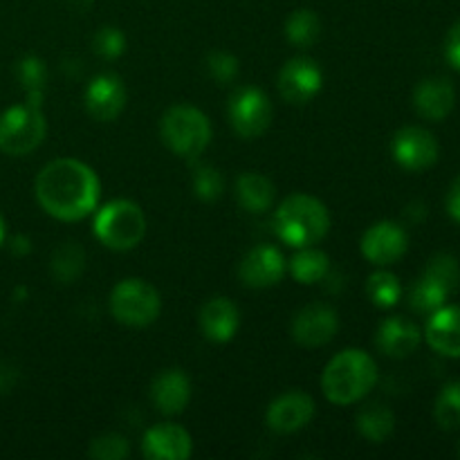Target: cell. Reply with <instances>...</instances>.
I'll use <instances>...</instances> for the list:
<instances>
[{
    "instance_id": "ab89813d",
    "label": "cell",
    "mask_w": 460,
    "mask_h": 460,
    "mask_svg": "<svg viewBox=\"0 0 460 460\" xmlns=\"http://www.w3.org/2000/svg\"><path fill=\"white\" fill-rule=\"evenodd\" d=\"M458 456H460V445H458Z\"/></svg>"
},
{
    "instance_id": "83f0119b",
    "label": "cell",
    "mask_w": 460,
    "mask_h": 460,
    "mask_svg": "<svg viewBox=\"0 0 460 460\" xmlns=\"http://www.w3.org/2000/svg\"><path fill=\"white\" fill-rule=\"evenodd\" d=\"M447 290L443 286L429 279L427 274H422L416 283L411 286V295H409V304L416 313L420 314H431L438 308H443L445 301H447Z\"/></svg>"
},
{
    "instance_id": "f35d334b",
    "label": "cell",
    "mask_w": 460,
    "mask_h": 460,
    "mask_svg": "<svg viewBox=\"0 0 460 460\" xmlns=\"http://www.w3.org/2000/svg\"><path fill=\"white\" fill-rule=\"evenodd\" d=\"M3 241H4V220L3 216H0V245H3Z\"/></svg>"
},
{
    "instance_id": "44dd1931",
    "label": "cell",
    "mask_w": 460,
    "mask_h": 460,
    "mask_svg": "<svg viewBox=\"0 0 460 460\" xmlns=\"http://www.w3.org/2000/svg\"><path fill=\"white\" fill-rule=\"evenodd\" d=\"M427 344L445 358H460V305H443L429 314Z\"/></svg>"
},
{
    "instance_id": "7402d4cb",
    "label": "cell",
    "mask_w": 460,
    "mask_h": 460,
    "mask_svg": "<svg viewBox=\"0 0 460 460\" xmlns=\"http://www.w3.org/2000/svg\"><path fill=\"white\" fill-rule=\"evenodd\" d=\"M236 200L247 214H265L268 209H272L274 202L272 180L256 173V171H247V173L238 175Z\"/></svg>"
},
{
    "instance_id": "ffe728a7",
    "label": "cell",
    "mask_w": 460,
    "mask_h": 460,
    "mask_svg": "<svg viewBox=\"0 0 460 460\" xmlns=\"http://www.w3.org/2000/svg\"><path fill=\"white\" fill-rule=\"evenodd\" d=\"M420 331L407 317H389L380 323L376 332V346L386 358H409L420 346Z\"/></svg>"
},
{
    "instance_id": "74e56055",
    "label": "cell",
    "mask_w": 460,
    "mask_h": 460,
    "mask_svg": "<svg viewBox=\"0 0 460 460\" xmlns=\"http://www.w3.org/2000/svg\"><path fill=\"white\" fill-rule=\"evenodd\" d=\"M12 252H13V254H18V256L30 254V252H31L30 238H27V236H16V238H13V241H12Z\"/></svg>"
},
{
    "instance_id": "7a4b0ae2",
    "label": "cell",
    "mask_w": 460,
    "mask_h": 460,
    "mask_svg": "<svg viewBox=\"0 0 460 460\" xmlns=\"http://www.w3.org/2000/svg\"><path fill=\"white\" fill-rule=\"evenodd\" d=\"M377 385V364L367 350L346 349L326 364L322 373V391L328 402L349 407L367 398Z\"/></svg>"
},
{
    "instance_id": "3957f363",
    "label": "cell",
    "mask_w": 460,
    "mask_h": 460,
    "mask_svg": "<svg viewBox=\"0 0 460 460\" xmlns=\"http://www.w3.org/2000/svg\"><path fill=\"white\" fill-rule=\"evenodd\" d=\"M274 232L288 247L317 245L331 229V214L319 198L308 193H292L274 211Z\"/></svg>"
},
{
    "instance_id": "4fadbf2b",
    "label": "cell",
    "mask_w": 460,
    "mask_h": 460,
    "mask_svg": "<svg viewBox=\"0 0 460 460\" xmlns=\"http://www.w3.org/2000/svg\"><path fill=\"white\" fill-rule=\"evenodd\" d=\"M314 418V400L304 391H288L272 400L265 413V425L274 434H296Z\"/></svg>"
},
{
    "instance_id": "9c48e42d",
    "label": "cell",
    "mask_w": 460,
    "mask_h": 460,
    "mask_svg": "<svg viewBox=\"0 0 460 460\" xmlns=\"http://www.w3.org/2000/svg\"><path fill=\"white\" fill-rule=\"evenodd\" d=\"M323 85V72L310 57H295L279 70V94L292 106L310 103Z\"/></svg>"
},
{
    "instance_id": "5bb4252c",
    "label": "cell",
    "mask_w": 460,
    "mask_h": 460,
    "mask_svg": "<svg viewBox=\"0 0 460 460\" xmlns=\"http://www.w3.org/2000/svg\"><path fill=\"white\" fill-rule=\"evenodd\" d=\"M286 265L288 263L279 247L256 245L243 256L238 277H241L243 286L263 290V288H272L281 281L283 274H286Z\"/></svg>"
},
{
    "instance_id": "f546056e",
    "label": "cell",
    "mask_w": 460,
    "mask_h": 460,
    "mask_svg": "<svg viewBox=\"0 0 460 460\" xmlns=\"http://www.w3.org/2000/svg\"><path fill=\"white\" fill-rule=\"evenodd\" d=\"M18 79H21L22 88L27 93V102L43 103V90L45 81H48V67L45 61L39 57H25L16 67Z\"/></svg>"
},
{
    "instance_id": "7c38bea8",
    "label": "cell",
    "mask_w": 460,
    "mask_h": 460,
    "mask_svg": "<svg viewBox=\"0 0 460 460\" xmlns=\"http://www.w3.org/2000/svg\"><path fill=\"white\" fill-rule=\"evenodd\" d=\"M340 331V317L328 304H310L292 319V340L304 349H319L332 341Z\"/></svg>"
},
{
    "instance_id": "e575fe53",
    "label": "cell",
    "mask_w": 460,
    "mask_h": 460,
    "mask_svg": "<svg viewBox=\"0 0 460 460\" xmlns=\"http://www.w3.org/2000/svg\"><path fill=\"white\" fill-rule=\"evenodd\" d=\"M238 70H241V66H238V58L234 57V54L216 49V52H211L209 57H207V72H209V75L214 76V81H218L220 85L234 84L238 76Z\"/></svg>"
},
{
    "instance_id": "ba28073f",
    "label": "cell",
    "mask_w": 460,
    "mask_h": 460,
    "mask_svg": "<svg viewBox=\"0 0 460 460\" xmlns=\"http://www.w3.org/2000/svg\"><path fill=\"white\" fill-rule=\"evenodd\" d=\"M227 117L238 137L256 139L272 124V102L256 85H243L229 97Z\"/></svg>"
},
{
    "instance_id": "603a6c76",
    "label": "cell",
    "mask_w": 460,
    "mask_h": 460,
    "mask_svg": "<svg viewBox=\"0 0 460 460\" xmlns=\"http://www.w3.org/2000/svg\"><path fill=\"white\" fill-rule=\"evenodd\" d=\"M355 427L368 443H385L395 429V416L386 404L373 402L359 409L355 418Z\"/></svg>"
},
{
    "instance_id": "8992f818",
    "label": "cell",
    "mask_w": 460,
    "mask_h": 460,
    "mask_svg": "<svg viewBox=\"0 0 460 460\" xmlns=\"http://www.w3.org/2000/svg\"><path fill=\"white\" fill-rule=\"evenodd\" d=\"M48 133L43 103L25 102L0 115V151L21 157L36 151Z\"/></svg>"
},
{
    "instance_id": "1f68e13d",
    "label": "cell",
    "mask_w": 460,
    "mask_h": 460,
    "mask_svg": "<svg viewBox=\"0 0 460 460\" xmlns=\"http://www.w3.org/2000/svg\"><path fill=\"white\" fill-rule=\"evenodd\" d=\"M425 274L434 279L438 286H443L447 295H452L460 288V265L452 254H436L427 265Z\"/></svg>"
},
{
    "instance_id": "30bf717a",
    "label": "cell",
    "mask_w": 460,
    "mask_h": 460,
    "mask_svg": "<svg viewBox=\"0 0 460 460\" xmlns=\"http://www.w3.org/2000/svg\"><path fill=\"white\" fill-rule=\"evenodd\" d=\"M394 160L407 171H425L438 162L440 146L434 135L420 126H404L391 142Z\"/></svg>"
},
{
    "instance_id": "6da1fadb",
    "label": "cell",
    "mask_w": 460,
    "mask_h": 460,
    "mask_svg": "<svg viewBox=\"0 0 460 460\" xmlns=\"http://www.w3.org/2000/svg\"><path fill=\"white\" fill-rule=\"evenodd\" d=\"M34 193L45 214L63 223H76L99 207L102 182L85 162L58 157L39 171Z\"/></svg>"
},
{
    "instance_id": "4316f807",
    "label": "cell",
    "mask_w": 460,
    "mask_h": 460,
    "mask_svg": "<svg viewBox=\"0 0 460 460\" xmlns=\"http://www.w3.org/2000/svg\"><path fill=\"white\" fill-rule=\"evenodd\" d=\"M367 295L377 308H394L402 296L400 279L389 270H377L367 279Z\"/></svg>"
},
{
    "instance_id": "e0dca14e",
    "label": "cell",
    "mask_w": 460,
    "mask_h": 460,
    "mask_svg": "<svg viewBox=\"0 0 460 460\" xmlns=\"http://www.w3.org/2000/svg\"><path fill=\"white\" fill-rule=\"evenodd\" d=\"M198 323H200L205 340L214 341V344H227L241 328V313L227 296H214L200 308Z\"/></svg>"
},
{
    "instance_id": "9a60e30c",
    "label": "cell",
    "mask_w": 460,
    "mask_h": 460,
    "mask_svg": "<svg viewBox=\"0 0 460 460\" xmlns=\"http://www.w3.org/2000/svg\"><path fill=\"white\" fill-rule=\"evenodd\" d=\"M85 111L97 121H115L126 108V85L112 72L97 75L84 93Z\"/></svg>"
},
{
    "instance_id": "2e32d148",
    "label": "cell",
    "mask_w": 460,
    "mask_h": 460,
    "mask_svg": "<svg viewBox=\"0 0 460 460\" xmlns=\"http://www.w3.org/2000/svg\"><path fill=\"white\" fill-rule=\"evenodd\" d=\"M142 454L148 460H187L193 454V438L175 422H160L144 434Z\"/></svg>"
},
{
    "instance_id": "d590c367",
    "label": "cell",
    "mask_w": 460,
    "mask_h": 460,
    "mask_svg": "<svg viewBox=\"0 0 460 460\" xmlns=\"http://www.w3.org/2000/svg\"><path fill=\"white\" fill-rule=\"evenodd\" d=\"M445 57H447L449 66L460 72V21L449 30L447 40H445Z\"/></svg>"
},
{
    "instance_id": "8fae6325",
    "label": "cell",
    "mask_w": 460,
    "mask_h": 460,
    "mask_svg": "<svg viewBox=\"0 0 460 460\" xmlns=\"http://www.w3.org/2000/svg\"><path fill=\"white\" fill-rule=\"evenodd\" d=\"M409 236L404 232L402 225L391 223V220H380V223L371 225L364 232L359 250L368 263L377 265V268H386V265L395 263L407 254Z\"/></svg>"
},
{
    "instance_id": "8d00e7d4",
    "label": "cell",
    "mask_w": 460,
    "mask_h": 460,
    "mask_svg": "<svg viewBox=\"0 0 460 460\" xmlns=\"http://www.w3.org/2000/svg\"><path fill=\"white\" fill-rule=\"evenodd\" d=\"M447 214L460 225V175L452 182L447 193Z\"/></svg>"
},
{
    "instance_id": "d6986e66",
    "label": "cell",
    "mask_w": 460,
    "mask_h": 460,
    "mask_svg": "<svg viewBox=\"0 0 460 460\" xmlns=\"http://www.w3.org/2000/svg\"><path fill=\"white\" fill-rule=\"evenodd\" d=\"M454 103H456V90L452 81L443 76H429L413 90V106L418 115L429 121H443L454 111Z\"/></svg>"
},
{
    "instance_id": "277c9868",
    "label": "cell",
    "mask_w": 460,
    "mask_h": 460,
    "mask_svg": "<svg viewBox=\"0 0 460 460\" xmlns=\"http://www.w3.org/2000/svg\"><path fill=\"white\" fill-rule=\"evenodd\" d=\"M160 135L164 146L184 160H196L211 142V124L198 108L178 103L162 115Z\"/></svg>"
},
{
    "instance_id": "ac0fdd59",
    "label": "cell",
    "mask_w": 460,
    "mask_h": 460,
    "mask_svg": "<svg viewBox=\"0 0 460 460\" xmlns=\"http://www.w3.org/2000/svg\"><path fill=\"white\" fill-rule=\"evenodd\" d=\"M191 400V380L180 368H166L153 380L151 402L162 416H180Z\"/></svg>"
},
{
    "instance_id": "5b68a950",
    "label": "cell",
    "mask_w": 460,
    "mask_h": 460,
    "mask_svg": "<svg viewBox=\"0 0 460 460\" xmlns=\"http://www.w3.org/2000/svg\"><path fill=\"white\" fill-rule=\"evenodd\" d=\"M146 216L133 200H111L94 216V236L112 252H128L144 241Z\"/></svg>"
},
{
    "instance_id": "f1b7e54d",
    "label": "cell",
    "mask_w": 460,
    "mask_h": 460,
    "mask_svg": "<svg viewBox=\"0 0 460 460\" xmlns=\"http://www.w3.org/2000/svg\"><path fill=\"white\" fill-rule=\"evenodd\" d=\"M434 418L440 429L454 431L460 427V380L443 386L434 404Z\"/></svg>"
},
{
    "instance_id": "52a82bcc",
    "label": "cell",
    "mask_w": 460,
    "mask_h": 460,
    "mask_svg": "<svg viewBox=\"0 0 460 460\" xmlns=\"http://www.w3.org/2000/svg\"><path fill=\"white\" fill-rule=\"evenodd\" d=\"M111 314L128 328L151 326L162 313V296L144 279H124L111 292Z\"/></svg>"
},
{
    "instance_id": "cb8c5ba5",
    "label": "cell",
    "mask_w": 460,
    "mask_h": 460,
    "mask_svg": "<svg viewBox=\"0 0 460 460\" xmlns=\"http://www.w3.org/2000/svg\"><path fill=\"white\" fill-rule=\"evenodd\" d=\"M331 272V259L326 252L317 250V247H301L290 261V274L296 283L304 286H313V283L323 281Z\"/></svg>"
},
{
    "instance_id": "836d02e7",
    "label": "cell",
    "mask_w": 460,
    "mask_h": 460,
    "mask_svg": "<svg viewBox=\"0 0 460 460\" xmlns=\"http://www.w3.org/2000/svg\"><path fill=\"white\" fill-rule=\"evenodd\" d=\"M93 49L97 57L108 58V61H115L121 54L126 52V34L119 27H102V30L94 34L93 39Z\"/></svg>"
},
{
    "instance_id": "484cf974",
    "label": "cell",
    "mask_w": 460,
    "mask_h": 460,
    "mask_svg": "<svg viewBox=\"0 0 460 460\" xmlns=\"http://www.w3.org/2000/svg\"><path fill=\"white\" fill-rule=\"evenodd\" d=\"M322 34V21L313 9H295L286 21V36L296 48H310Z\"/></svg>"
},
{
    "instance_id": "d4e9b609",
    "label": "cell",
    "mask_w": 460,
    "mask_h": 460,
    "mask_svg": "<svg viewBox=\"0 0 460 460\" xmlns=\"http://www.w3.org/2000/svg\"><path fill=\"white\" fill-rule=\"evenodd\" d=\"M49 268L58 283H75L85 268V252L81 250L79 243H61L54 250Z\"/></svg>"
},
{
    "instance_id": "4dcf8cb0",
    "label": "cell",
    "mask_w": 460,
    "mask_h": 460,
    "mask_svg": "<svg viewBox=\"0 0 460 460\" xmlns=\"http://www.w3.org/2000/svg\"><path fill=\"white\" fill-rule=\"evenodd\" d=\"M225 191V178L216 166L198 164L193 169V193L202 202H216Z\"/></svg>"
},
{
    "instance_id": "d6a6232c",
    "label": "cell",
    "mask_w": 460,
    "mask_h": 460,
    "mask_svg": "<svg viewBox=\"0 0 460 460\" xmlns=\"http://www.w3.org/2000/svg\"><path fill=\"white\" fill-rule=\"evenodd\" d=\"M88 456L94 460H124L130 456V443L121 434H102L90 443Z\"/></svg>"
}]
</instances>
